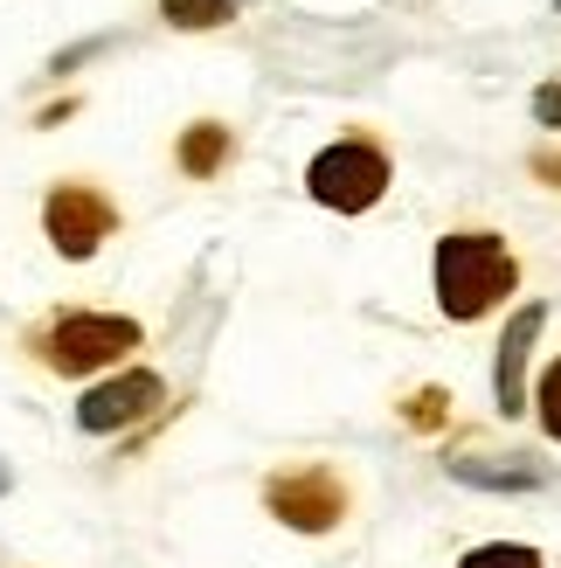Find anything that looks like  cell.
Listing matches in <instances>:
<instances>
[{
    "label": "cell",
    "mask_w": 561,
    "mask_h": 568,
    "mask_svg": "<svg viewBox=\"0 0 561 568\" xmlns=\"http://www.w3.org/2000/svg\"><path fill=\"white\" fill-rule=\"evenodd\" d=\"M513 292H520V264L492 230H451L437 243V305H443V320L471 326V320H486L492 305H507Z\"/></svg>",
    "instance_id": "cell-1"
},
{
    "label": "cell",
    "mask_w": 561,
    "mask_h": 568,
    "mask_svg": "<svg viewBox=\"0 0 561 568\" xmlns=\"http://www.w3.org/2000/svg\"><path fill=\"white\" fill-rule=\"evenodd\" d=\"M305 194L333 215H360L388 194V153L375 139H333L326 153H313L305 166Z\"/></svg>",
    "instance_id": "cell-2"
},
{
    "label": "cell",
    "mask_w": 561,
    "mask_h": 568,
    "mask_svg": "<svg viewBox=\"0 0 561 568\" xmlns=\"http://www.w3.org/2000/svg\"><path fill=\"white\" fill-rule=\"evenodd\" d=\"M132 347H139V326L119 320V312H63L42 333V361L55 375H98V367H111Z\"/></svg>",
    "instance_id": "cell-3"
},
{
    "label": "cell",
    "mask_w": 561,
    "mask_h": 568,
    "mask_svg": "<svg viewBox=\"0 0 561 568\" xmlns=\"http://www.w3.org/2000/svg\"><path fill=\"white\" fill-rule=\"evenodd\" d=\"M42 230L55 243V257H98V243L119 230V209H111L98 187L63 181V187L49 194V209H42Z\"/></svg>",
    "instance_id": "cell-4"
},
{
    "label": "cell",
    "mask_w": 561,
    "mask_h": 568,
    "mask_svg": "<svg viewBox=\"0 0 561 568\" xmlns=\"http://www.w3.org/2000/svg\"><path fill=\"white\" fill-rule=\"evenodd\" d=\"M160 395H166V382L153 375V367H125V375L98 382V388H91V395L76 403V430H83V437H111V430H132L139 416H153V409H160Z\"/></svg>",
    "instance_id": "cell-5"
},
{
    "label": "cell",
    "mask_w": 561,
    "mask_h": 568,
    "mask_svg": "<svg viewBox=\"0 0 561 568\" xmlns=\"http://www.w3.org/2000/svg\"><path fill=\"white\" fill-rule=\"evenodd\" d=\"M264 499H271V514L285 527H298V534H326V527H340V514H347V486L333 471H319V465L271 478Z\"/></svg>",
    "instance_id": "cell-6"
},
{
    "label": "cell",
    "mask_w": 561,
    "mask_h": 568,
    "mask_svg": "<svg viewBox=\"0 0 561 568\" xmlns=\"http://www.w3.org/2000/svg\"><path fill=\"white\" fill-rule=\"evenodd\" d=\"M548 326V305H520L507 333H499V367H492V395H499V416H520L534 395H527V361H534V339Z\"/></svg>",
    "instance_id": "cell-7"
},
{
    "label": "cell",
    "mask_w": 561,
    "mask_h": 568,
    "mask_svg": "<svg viewBox=\"0 0 561 568\" xmlns=\"http://www.w3.org/2000/svg\"><path fill=\"white\" fill-rule=\"evenodd\" d=\"M443 471L458 478V486H479V493H541L548 486V465L541 458H520V450H458V458H443Z\"/></svg>",
    "instance_id": "cell-8"
},
{
    "label": "cell",
    "mask_w": 561,
    "mask_h": 568,
    "mask_svg": "<svg viewBox=\"0 0 561 568\" xmlns=\"http://www.w3.org/2000/svg\"><path fill=\"white\" fill-rule=\"evenodd\" d=\"M222 160H230V125H187V139H181V166H187V181H208Z\"/></svg>",
    "instance_id": "cell-9"
},
{
    "label": "cell",
    "mask_w": 561,
    "mask_h": 568,
    "mask_svg": "<svg viewBox=\"0 0 561 568\" xmlns=\"http://www.w3.org/2000/svg\"><path fill=\"white\" fill-rule=\"evenodd\" d=\"M160 14L174 21V28H222L243 8H236V0H160Z\"/></svg>",
    "instance_id": "cell-10"
},
{
    "label": "cell",
    "mask_w": 561,
    "mask_h": 568,
    "mask_svg": "<svg viewBox=\"0 0 561 568\" xmlns=\"http://www.w3.org/2000/svg\"><path fill=\"white\" fill-rule=\"evenodd\" d=\"M458 568H541V555L520 548V541H486V548H471Z\"/></svg>",
    "instance_id": "cell-11"
},
{
    "label": "cell",
    "mask_w": 561,
    "mask_h": 568,
    "mask_svg": "<svg viewBox=\"0 0 561 568\" xmlns=\"http://www.w3.org/2000/svg\"><path fill=\"white\" fill-rule=\"evenodd\" d=\"M534 409H541V430L561 444V361L541 375V388H534Z\"/></svg>",
    "instance_id": "cell-12"
},
{
    "label": "cell",
    "mask_w": 561,
    "mask_h": 568,
    "mask_svg": "<svg viewBox=\"0 0 561 568\" xmlns=\"http://www.w3.org/2000/svg\"><path fill=\"white\" fill-rule=\"evenodd\" d=\"M443 403H451L443 388H416V395H409V423H416V430H437V423H443Z\"/></svg>",
    "instance_id": "cell-13"
},
{
    "label": "cell",
    "mask_w": 561,
    "mask_h": 568,
    "mask_svg": "<svg viewBox=\"0 0 561 568\" xmlns=\"http://www.w3.org/2000/svg\"><path fill=\"white\" fill-rule=\"evenodd\" d=\"M534 119L548 132H561V83H541V91H534Z\"/></svg>",
    "instance_id": "cell-14"
},
{
    "label": "cell",
    "mask_w": 561,
    "mask_h": 568,
    "mask_svg": "<svg viewBox=\"0 0 561 568\" xmlns=\"http://www.w3.org/2000/svg\"><path fill=\"white\" fill-rule=\"evenodd\" d=\"M534 174H548V181L561 187V153H534Z\"/></svg>",
    "instance_id": "cell-15"
},
{
    "label": "cell",
    "mask_w": 561,
    "mask_h": 568,
    "mask_svg": "<svg viewBox=\"0 0 561 568\" xmlns=\"http://www.w3.org/2000/svg\"><path fill=\"white\" fill-rule=\"evenodd\" d=\"M8 486H14V471H8V465H0V493H8Z\"/></svg>",
    "instance_id": "cell-16"
},
{
    "label": "cell",
    "mask_w": 561,
    "mask_h": 568,
    "mask_svg": "<svg viewBox=\"0 0 561 568\" xmlns=\"http://www.w3.org/2000/svg\"><path fill=\"white\" fill-rule=\"evenodd\" d=\"M554 14H561V0H554Z\"/></svg>",
    "instance_id": "cell-17"
},
{
    "label": "cell",
    "mask_w": 561,
    "mask_h": 568,
    "mask_svg": "<svg viewBox=\"0 0 561 568\" xmlns=\"http://www.w3.org/2000/svg\"><path fill=\"white\" fill-rule=\"evenodd\" d=\"M236 8H243V0H236Z\"/></svg>",
    "instance_id": "cell-18"
}]
</instances>
